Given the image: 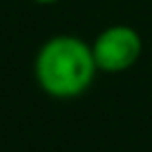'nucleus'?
Returning <instances> with one entry per match:
<instances>
[{
  "label": "nucleus",
  "instance_id": "f257e3e1",
  "mask_svg": "<svg viewBox=\"0 0 152 152\" xmlns=\"http://www.w3.org/2000/svg\"><path fill=\"white\" fill-rule=\"evenodd\" d=\"M38 86L57 100H71L83 95L95 81L93 48L78 36H52L48 38L33 62Z\"/></svg>",
  "mask_w": 152,
  "mask_h": 152
},
{
  "label": "nucleus",
  "instance_id": "f03ea898",
  "mask_svg": "<svg viewBox=\"0 0 152 152\" xmlns=\"http://www.w3.org/2000/svg\"><path fill=\"white\" fill-rule=\"evenodd\" d=\"M93 57L100 71L119 74L131 69L142 57V38L133 26L114 24L97 33L93 40Z\"/></svg>",
  "mask_w": 152,
  "mask_h": 152
},
{
  "label": "nucleus",
  "instance_id": "7ed1b4c3",
  "mask_svg": "<svg viewBox=\"0 0 152 152\" xmlns=\"http://www.w3.org/2000/svg\"><path fill=\"white\" fill-rule=\"evenodd\" d=\"M33 2H38V5H52V2H59V0H33Z\"/></svg>",
  "mask_w": 152,
  "mask_h": 152
}]
</instances>
